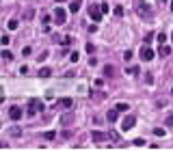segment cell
Here are the masks:
<instances>
[{"label": "cell", "mask_w": 173, "mask_h": 151, "mask_svg": "<svg viewBox=\"0 0 173 151\" xmlns=\"http://www.w3.org/2000/svg\"><path fill=\"white\" fill-rule=\"evenodd\" d=\"M100 9H102V13H104V15H106V13H108V11H110V7H108V5H106V2H104V5H100Z\"/></svg>", "instance_id": "cell-24"}, {"label": "cell", "mask_w": 173, "mask_h": 151, "mask_svg": "<svg viewBox=\"0 0 173 151\" xmlns=\"http://www.w3.org/2000/svg\"><path fill=\"white\" fill-rule=\"evenodd\" d=\"M37 112H41V102L39 99H35V102L28 104V117H35Z\"/></svg>", "instance_id": "cell-6"}, {"label": "cell", "mask_w": 173, "mask_h": 151, "mask_svg": "<svg viewBox=\"0 0 173 151\" xmlns=\"http://www.w3.org/2000/svg\"><path fill=\"white\" fill-rule=\"evenodd\" d=\"M39 76H41V78H50V76H52V69H50V67H43V69H39Z\"/></svg>", "instance_id": "cell-13"}, {"label": "cell", "mask_w": 173, "mask_h": 151, "mask_svg": "<svg viewBox=\"0 0 173 151\" xmlns=\"http://www.w3.org/2000/svg\"><path fill=\"white\" fill-rule=\"evenodd\" d=\"M11 134H13V136H20V134H22V130H20V128H13V130H11Z\"/></svg>", "instance_id": "cell-32"}, {"label": "cell", "mask_w": 173, "mask_h": 151, "mask_svg": "<svg viewBox=\"0 0 173 151\" xmlns=\"http://www.w3.org/2000/svg\"><path fill=\"white\" fill-rule=\"evenodd\" d=\"M156 39H158V43H160V45H162V43H164V41H167V35H158V37H156Z\"/></svg>", "instance_id": "cell-28"}, {"label": "cell", "mask_w": 173, "mask_h": 151, "mask_svg": "<svg viewBox=\"0 0 173 151\" xmlns=\"http://www.w3.org/2000/svg\"><path fill=\"white\" fill-rule=\"evenodd\" d=\"M134 11L139 13L141 19H152V15H154L152 5H150V2H145V0H136V2H134Z\"/></svg>", "instance_id": "cell-1"}, {"label": "cell", "mask_w": 173, "mask_h": 151, "mask_svg": "<svg viewBox=\"0 0 173 151\" xmlns=\"http://www.w3.org/2000/svg\"><path fill=\"white\" fill-rule=\"evenodd\" d=\"M87 52H89V54L95 52V45H93V43H87Z\"/></svg>", "instance_id": "cell-30"}, {"label": "cell", "mask_w": 173, "mask_h": 151, "mask_svg": "<svg viewBox=\"0 0 173 151\" xmlns=\"http://www.w3.org/2000/svg\"><path fill=\"white\" fill-rule=\"evenodd\" d=\"M113 13H115L117 17H121V15H123V7H121V5H119V7H115V9H113Z\"/></svg>", "instance_id": "cell-17"}, {"label": "cell", "mask_w": 173, "mask_h": 151, "mask_svg": "<svg viewBox=\"0 0 173 151\" xmlns=\"http://www.w3.org/2000/svg\"><path fill=\"white\" fill-rule=\"evenodd\" d=\"M20 73L26 76V73H28V67H26V65H22V67H20Z\"/></svg>", "instance_id": "cell-34"}, {"label": "cell", "mask_w": 173, "mask_h": 151, "mask_svg": "<svg viewBox=\"0 0 173 151\" xmlns=\"http://www.w3.org/2000/svg\"><path fill=\"white\" fill-rule=\"evenodd\" d=\"M59 104H61L63 108H71V106H74V102H71V97H61V99H59Z\"/></svg>", "instance_id": "cell-12"}, {"label": "cell", "mask_w": 173, "mask_h": 151, "mask_svg": "<svg viewBox=\"0 0 173 151\" xmlns=\"http://www.w3.org/2000/svg\"><path fill=\"white\" fill-rule=\"evenodd\" d=\"M106 119H108L110 123H115V121L119 119V110H117V108H113V110H108V112H106Z\"/></svg>", "instance_id": "cell-10"}, {"label": "cell", "mask_w": 173, "mask_h": 151, "mask_svg": "<svg viewBox=\"0 0 173 151\" xmlns=\"http://www.w3.org/2000/svg\"><path fill=\"white\" fill-rule=\"evenodd\" d=\"M91 138H93L95 142H104V140L108 138V134H104V132H91Z\"/></svg>", "instance_id": "cell-8"}, {"label": "cell", "mask_w": 173, "mask_h": 151, "mask_svg": "<svg viewBox=\"0 0 173 151\" xmlns=\"http://www.w3.org/2000/svg\"><path fill=\"white\" fill-rule=\"evenodd\" d=\"M123 58H126V61H132V52H130V50H126V52H123Z\"/></svg>", "instance_id": "cell-27"}, {"label": "cell", "mask_w": 173, "mask_h": 151, "mask_svg": "<svg viewBox=\"0 0 173 151\" xmlns=\"http://www.w3.org/2000/svg\"><path fill=\"white\" fill-rule=\"evenodd\" d=\"M31 54H33L31 47H24V50H22V56H31Z\"/></svg>", "instance_id": "cell-23"}, {"label": "cell", "mask_w": 173, "mask_h": 151, "mask_svg": "<svg viewBox=\"0 0 173 151\" xmlns=\"http://www.w3.org/2000/svg\"><path fill=\"white\" fill-rule=\"evenodd\" d=\"M43 136H45V138H48V140H54V138H56V134H54V132H45V134H43Z\"/></svg>", "instance_id": "cell-22"}, {"label": "cell", "mask_w": 173, "mask_h": 151, "mask_svg": "<svg viewBox=\"0 0 173 151\" xmlns=\"http://www.w3.org/2000/svg\"><path fill=\"white\" fill-rule=\"evenodd\" d=\"M108 138H110L113 142H119V134H117L115 130H113V132H108Z\"/></svg>", "instance_id": "cell-16"}, {"label": "cell", "mask_w": 173, "mask_h": 151, "mask_svg": "<svg viewBox=\"0 0 173 151\" xmlns=\"http://www.w3.org/2000/svg\"><path fill=\"white\" fill-rule=\"evenodd\" d=\"M104 76H106V78H115V76H117V69H115L113 65H104Z\"/></svg>", "instance_id": "cell-9"}, {"label": "cell", "mask_w": 173, "mask_h": 151, "mask_svg": "<svg viewBox=\"0 0 173 151\" xmlns=\"http://www.w3.org/2000/svg\"><path fill=\"white\" fill-rule=\"evenodd\" d=\"M78 58H80V56H78V52H71V54H69V61H71V63H76Z\"/></svg>", "instance_id": "cell-21"}, {"label": "cell", "mask_w": 173, "mask_h": 151, "mask_svg": "<svg viewBox=\"0 0 173 151\" xmlns=\"http://www.w3.org/2000/svg\"><path fill=\"white\" fill-rule=\"evenodd\" d=\"M59 41H61V43H63V45H69V43H71V41H74V39H71V37H61V39H59Z\"/></svg>", "instance_id": "cell-20"}, {"label": "cell", "mask_w": 173, "mask_h": 151, "mask_svg": "<svg viewBox=\"0 0 173 151\" xmlns=\"http://www.w3.org/2000/svg\"><path fill=\"white\" fill-rule=\"evenodd\" d=\"M89 15H91V19L93 22H102V17H104V13H102V9L97 7V5H93V7H89Z\"/></svg>", "instance_id": "cell-2"}, {"label": "cell", "mask_w": 173, "mask_h": 151, "mask_svg": "<svg viewBox=\"0 0 173 151\" xmlns=\"http://www.w3.org/2000/svg\"><path fill=\"white\" fill-rule=\"evenodd\" d=\"M154 54H156V52H154V50H152L150 45H145V47L141 50V52H139V56H141L143 61H152V58H154Z\"/></svg>", "instance_id": "cell-4"}, {"label": "cell", "mask_w": 173, "mask_h": 151, "mask_svg": "<svg viewBox=\"0 0 173 151\" xmlns=\"http://www.w3.org/2000/svg\"><path fill=\"white\" fill-rule=\"evenodd\" d=\"M139 71H141L139 67H130V69H128V73H130V76H134V73H139Z\"/></svg>", "instance_id": "cell-29"}, {"label": "cell", "mask_w": 173, "mask_h": 151, "mask_svg": "<svg viewBox=\"0 0 173 151\" xmlns=\"http://www.w3.org/2000/svg\"><path fill=\"white\" fill-rule=\"evenodd\" d=\"M134 123H136V119H134L132 114H130V117H126V119L121 121V130H123V132H128V130H132V128H134Z\"/></svg>", "instance_id": "cell-5"}, {"label": "cell", "mask_w": 173, "mask_h": 151, "mask_svg": "<svg viewBox=\"0 0 173 151\" xmlns=\"http://www.w3.org/2000/svg\"><path fill=\"white\" fill-rule=\"evenodd\" d=\"M9 117H11L13 121H20V117H22V108H20V106H11V108H9Z\"/></svg>", "instance_id": "cell-7"}, {"label": "cell", "mask_w": 173, "mask_h": 151, "mask_svg": "<svg viewBox=\"0 0 173 151\" xmlns=\"http://www.w3.org/2000/svg\"><path fill=\"white\" fill-rule=\"evenodd\" d=\"M171 11H173V2H171Z\"/></svg>", "instance_id": "cell-39"}, {"label": "cell", "mask_w": 173, "mask_h": 151, "mask_svg": "<svg viewBox=\"0 0 173 151\" xmlns=\"http://www.w3.org/2000/svg\"><path fill=\"white\" fill-rule=\"evenodd\" d=\"M65 19H67V11L61 9V7H56L54 9V22L56 24H65Z\"/></svg>", "instance_id": "cell-3"}, {"label": "cell", "mask_w": 173, "mask_h": 151, "mask_svg": "<svg viewBox=\"0 0 173 151\" xmlns=\"http://www.w3.org/2000/svg\"><path fill=\"white\" fill-rule=\"evenodd\" d=\"M171 39H173V35H171Z\"/></svg>", "instance_id": "cell-40"}, {"label": "cell", "mask_w": 173, "mask_h": 151, "mask_svg": "<svg viewBox=\"0 0 173 151\" xmlns=\"http://www.w3.org/2000/svg\"><path fill=\"white\" fill-rule=\"evenodd\" d=\"M7 26H9V30H15V28H17V19H9Z\"/></svg>", "instance_id": "cell-18"}, {"label": "cell", "mask_w": 173, "mask_h": 151, "mask_svg": "<svg viewBox=\"0 0 173 151\" xmlns=\"http://www.w3.org/2000/svg\"><path fill=\"white\" fill-rule=\"evenodd\" d=\"M154 134H156V136H164V128H156Z\"/></svg>", "instance_id": "cell-25"}, {"label": "cell", "mask_w": 173, "mask_h": 151, "mask_svg": "<svg viewBox=\"0 0 173 151\" xmlns=\"http://www.w3.org/2000/svg\"><path fill=\"white\" fill-rule=\"evenodd\" d=\"M158 2H167V0H158Z\"/></svg>", "instance_id": "cell-38"}, {"label": "cell", "mask_w": 173, "mask_h": 151, "mask_svg": "<svg viewBox=\"0 0 173 151\" xmlns=\"http://www.w3.org/2000/svg\"><path fill=\"white\" fill-rule=\"evenodd\" d=\"M2 58H5V61H11V58H13V54L9 52V50H2Z\"/></svg>", "instance_id": "cell-19"}, {"label": "cell", "mask_w": 173, "mask_h": 151, "mask_svg": "<svg viewBox=\"0 0 173 151\" xmlns=\"http://www.w3.org/2000/svg\"><path fill=\"white\" fill-rule=\"evenodd\" d=\"M9 41H11L9 37H0V43H2V45H9Z\"/></svg>", "instance_id": "cell-31"}, {"label": "cell", "mask_w": 173, "mask_h": 151, "mask_svg": "<svg viewBox=\"0 0 173 151\" xmlns=\"http://www.w3.org/2000/svg\"><path fill=\"white\" fill-rule=\"evenodd\" d=\"M143 145H145L143 138H134V147H143Z\"/></svg>", "instance_id": "cell-26"}, {"label": "cell", "mask_w": 173, "mask_h": 151, "mask_svg": "<svg viewBox=\"0 0 173 151\" xmlns=\"http://www.w3.org/2000/svg\"><path fill=\"white\" fill-rule=\"evenodd\" d=\"M115 108H117V110H119V112H126V110H128V108H130V106H128V104H126V102H119V104H117V106H115Z\"/></svg>", "instance_id": "cell-15"}, {"label": "cell", "mask_w": 173, "mask_h": 151, "mask_svg": "<svg viewBox=\"0 0 173 151\" xmlns=\"http://www.w3.org/2000/svg\"><path fill=\"white\" fill-rule=\"evenodd\" d=\"M56 2H65V0H56Z\"/></svg>", "instance_id": "cell-37"}, {"label": "cell", "mask_w": 173, "mask_h": 151, "mask_svg": "<svg viewBox=\"0 0 173 151\" xmlns=\"http://www.w3.org/2000/svg\"><path fill=\"white\" fill-rule=\"evenodd\" d=\"M80 7H82V0H74V2L69 5V11H71V13H78Z\"/></svg>", "instance_id": "cell-11"}, {"label": "cell", "mask_w": 173, "mask_h": 151, "mask_svg": "<svg viewBox=\"0 0 173 151\" xmlns=\"http://www.w3.org/2000/svg\"><path fill=\"white\" fill-rule=\"evenodd\" d=\"M167 125H169V128H173V114H171V117H167Z\"/></svg>", "instance_id": "cell-35"}, {"label": "cell", "mask_w": 173, "mask_h": 151, "mask_svg": "<svg viewBox=\"0 0 173 151\" xmlns=\"http://www.w3.org/2000/svg\"><path fill=\"white\" fill-rule=\"evenodd\" d=\"M0 149H7V142H0Z\"/></svg>", "instance_id": "cell-36"}, {"label": "cell", "mask_w": 173, "mask_h": 151, "mask_svg": "<svg viewBox=\"0 0 173 151\" xmlns=\"http://www.w3.org/2000/svg\"><path fill=\"white\" fill-rule=\"evenodd\" d=\"M152 39H154V35H147V37H145V45H150V43H152Z\"/></svg>", "instance_id": "cell-33"}, {"label": "cell", "mask_w": 173, "mask_h": 151, "mask_svg": "<svg viewBox=\"0 0 173 151\" xmlns=\"http://www.w3.org/2000/svg\"><path fill=\"white\" fill-rule=\"evenodd\" d=\"M160 54H162V56H169V54H171V47L162 43V45H160Z\"/></svg>", "instance_id": "cell-14"}]
</instances>
